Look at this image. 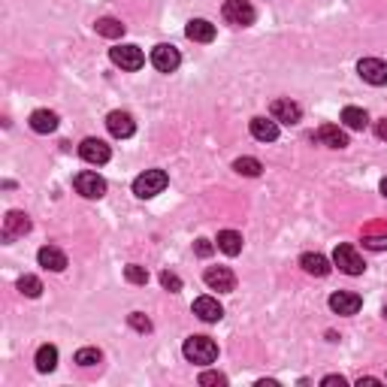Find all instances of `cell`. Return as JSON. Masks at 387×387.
I'll return each mask as SVG.
<instances>
[{
    "instance_id": "6da1fadb",
    "label": "cell",
    "mask_w": 387,
    "mask_h": 387,
    "mask_svg": "<svg viewBox=\"0 0 387 387\" xmlns=\"http://www.w3.org/2000/svg\"><path fill=\"white\" fill-rule=\"evenodd\" d=\"M182 354L197 366H209L218 360V345H215V339H209V336H191V339L185 342Z\"/></svg>"
},
{
    "instance_id": "7a4b0ae2",
    "label": "cell",
    "mask_w": 387,
    "mask_h": 387,
    "mask_svg": "<svg viewBox=\"0 0 387 387\" xmlns=\"http://www.w3.org/2000/svg\"><path fill=\"white\" fill-rule=\"evenodd\" d=\"M167 172L163 170H145L143 176H136V182H134V194L136 197H143V200H148V197H158L163 188H167Z\"/></svg>"
},
{
    "instance_id": "3957f363",
    "label": "cell",
    "mask_w": 387,
    "mask_h": 387,
    "mask_svg": "<svg viewBox=\"0 0 387 387\" xmlns=\"http://www.w3.org/2000/svg\"><path fill=\"white\" fill-rule=\"evenodd\" d=\"M221 15H224V21L236 24V28H249L258 19V12H254V6L249 0H227L224 6H221Z\"/></svg>"
},
{
    "instance_id": "277c9868",
    "label": "cell",
    "mask_w": 387,
    "mask_h": 387,
    "mask_svg": "<svg viewBox=\"0 0 387 387\" xmlns=\"http://www.w3.org/2000/svg\"><path fill=\"white\" fill-rule=\"evenodd\" d=\"M109 57H112V64L115 67H121V70H139L145 64V55H143V48L139 46H130V43H125V46H115V48H109Z\"/></svg>"
},
{
    "instance_id": "5b68a950",
    "label": "cell",
    "mask_w": 387,
    "mask_h": 387,
    "mask_svg": "<svg viewBox=\"0 0 387 387\" xmlns=\"http://www.w3.org/2000/svg\"><path fill=\"white\" fill-rule=\"evenodd\" d=\"M333 263L342 269V273H348V276H360V273L366 269L363 258H360V251L354 249V245H336V251H333Z\"/></svg>"
},
{
    "instance_id": "8992f818",
    "label": "cell",
    "mask_w": 387,
    "mask_h": 387,
    "mask_svg": "<svg viewBox=\"0 0 387 387\" xmlns=\"http://www.w3.org/2000/svg\"><path fill=\"white\" fill-rule=\"evenodd\" d=\"M73 188H76L82 197H88V200H100V197L106 194V179L97 176V172H91V170H85V172H76Z\"/></svg>"
},
{
    "instance_id": "52a82bcc",
    "label": "cell",
    "mask_w": 387,
    "mask_h": 387,
    "mask_svg": "<svg viewBox=\"0 0 387 387\" xmlns=\"http://www.w3.org/2000/svg\"><path fill=\"white\" fill-rule=\"evenodd\" d=\"M179 64H182V55H179L176 46L161 43V46L152 48V67H154V70H161V73H176Z\"/></svg>"
},
{
    "instance_id": "ba28073f",
    "label": "cell",
    "mask_w": 387,
    "mask_h": 387,
    "mask_svg": "<svg viewBox=\"0 0 387 387\" xmlns=\"http://www.w3.org/2000/svg\"><path fill=\"white\" fill-rule=\"evenodd\" d=\"M79 154H82V161L94 163V167H103V163H106V161L112 158L109 145H106L103 139H94V136L82 139V145H79Z\"/></svg>"
},
{
    "instance_id": "9c48e42d",
    "label": "cell",
    "mask_w": 387,
    "mask_h": 387,
    "mask_svg": "<svg viewBox=\"0 0 387 387\" xmlns=\"http://www.w3.org/2000/svg\"><path fill=\"white\" fill-rule=\"evenodd\" d=\"M357 73L363 82H369V85H387V64L381 57H363V61L357 64Z\"/></svg>"
},
{
    "instance_id": "30bf717a",
    "label": "cell",
    "mask_w": 387,
    "mask_h": 387,
    "mask_svg": "<svg viewBox=\"0 0 387 387\" xmlns=\"http://www.w3.org/2000/svg\"><path fill=\"white\" fill-rule=\"evenodd\" d=\"M203 282L212 287V291H221V294H230L236 287V276L230 273L227 267H209L203 273Z\"/></svg>"
},
{
    "instance_id": "8fae6325",
    "label": "cell",
    "mask_w": 387,
    "mask_h": 387,
    "mask_svg": "<svg viewBox=\"0 0 387 387\" xmlns=\"http://www.w3.org/2000/svg\"><path fill=\"white\" fill-rule=\"evenodd\" d=\"M106 127H109V134H112V136H118V139L134 136V130H136L134 118H130L127 112H121V109H115V112L106 115Z\"/></svg>"
},
{
    "instance_id": "7c38bea8",
    "label": "cell",
    "mask_w": 387,
    "mask_h": 387,
    "mask_svg": "<svg viewBox=\"0 0 387 387\" xmlns=\"http://www.w3.org/2000/svg\"><path fill=\"white\" fill-rule=\"evenodd\" d=\"M360 306H363V300L351 291H336L330 296V309L336 312V315H357Z\"/></svg>"
},
{
    "instance_id": "4fadbf2b",
    "label": "cell",
    "mask_w": 387,
    "mask_h": 387,
    "mask_svg": "<svg viewBox=\"0 0 387 387\" xmlns=\"http://www.w3.org/2000/svg\"><path fill=\"white\" fill-rule=\"evenodd\" d=\"M194 315L203 318L206 324H215V321L224 318V309H221V303L215 296H197L194 300Z\"/></svg>"
},
{
    "instance_id": "5bb4252c",
    "label": "cell",
    "mask_w": 387,
    "mask_h": 387,
    "mask_svg": "<svg viewBox=\"0 0 387 387\" xmlns=\"http://www.w3.org/2000/svg\"><path fill=\"white\" fill-rule=\"evenodd\" d=\"M30 230V218L24 215V212H10V215L3 218V240L12 242L19 240V236H24Z\"/></svg>"
},
{
    "instance_id": "9a60e30c",
    "label": "cell",
    "mask_w": 387,
    "mask_h": 387,
    "mask_svg": "<svg viewBox=\"0 0 387 387\" xmlns=\"http://www.w3.org/2000/svg\"><path fill=\"white\" fill-rule=\"evenodd\" d=\"M185 37L194 39V43H212L215 39V24L206 19H191L185 28Z\"/></svg>"
},
{
    "instance_id": "2e32d148",
    "label": "cell",
    "mask_w": 387,
    "mask_h": 387,
    "mask_svg": "<svg viewBox=\"0 0 387 387\" xmlns=\"http://www.w3.org/2000/svg\"><path fill=\"white\" fill-rule=\"evenodd\" d=\"M269 112H273V118L282 121V125H296V121L303 118V109L296 103H291V100H273Z\"/></svg>"
},
{
    "instance_id": "e0dca14e",
    "label": "cell",
    "mask_w": 387,
    "mask_h": 387,
    "mask_svg": "<svg viewBox=\"0 0 387 387\" xmlns=\"http://www.w3.org/2000/svg\"><path fill=\"white\" fill-rule=\"evenodd\" d=\"M37 260H39V267L52 269V273H64V269H67V254H64L61 249H52V245H46V249H39Z\"/></svg>"
},
{
    "instance_id": "ac0fdd59",
    "label": "cell",
    "mask_w": 387,
    "mask_h": 387,
    "mask_svg": "<svg viewBox=\"0 0 387 387\" xmlns=\"http://www.w3.org/2000/svg\"><path fill=\"white\" fill-rule=\"evenodd\" d=\"M300 267L306 269L309 276H318V278H324L327 273H330V260H327L324 254H318V251H306V254H303Z\"/></svg>"
},
{
    "instance_id": "d6986e66",
    "label": "cell",
    "mask_w": 387,
    "mask_h": 387,
    "mask_svg": "<svg viewBox=\"0 0 387 387\" xmlns=\"http://www.w3.org/2000/svg\"><path fill=\"white\" fill-rule=\"evenodd\" d=\"M251 136L260 143H276L278 139V121L276 118H251Z\"/></svg>"
},
{
    "instance_id": "ffe728a7",
    "label": "cell",
    "mask_w": 387,
    "mask_h": 387,
    "mask_svg": "<svg viewBox=\"0 0 387 387\" xmlns=\"http://www.w3.org/2000/svg\"><path fill=\"white\" fill-rule=\"evenodd\" d=\"M315 139H318V143H324L327 148H345V145H348V136H345V130H339L336 125H321Z\"/></svg>"
},
{
    "instance_id": "44dd1931",
    "label": "cell",
    "mask_w": 387,
    "mask_h": 387,
    "mask_svg": "<svg viewBox=\"0 0 387 387\" xmlns=\"http://www.w3.org/2000/svg\"><path fill=\"white\" fill-rule=\"evenodd\" d=\"M30 130H37V134H55L57 130V115L48 112V109H37L30 112Z\"/></svg>"
},
{
    "instance_id": "7402d4cb",
    "label": "cell",
    "mask_w": 387,
    "mask_h": 387,
    "mask_svg": "<svg viewBox=\"0 0 387 387\" xmlns=\"http://www.w3.org/2000/svg\"><path fill=\"white\" fill-rule=\"evenodd\" d=\"M218 249L230 254V258H236V254L242 251V233H236V230H221L218 233Z\"/></svg>"
},
{
    "instance_id": "603a6c76",
    "label": "cell",
    "mask_w": 387,
    "mask_h": 387,
    "mask_svg": "<svg viewBox=\"0 0 387 387\" xmlns=\"http://www.w3.org/2000/svg\"><path fill=\"white\" fill-rule=\"evenodd\" d=\"M342 125L351 127V130H363L369 125V115H366V109H360V106H345L342 109Z\"/></svg>"
},
{
    "instance_id": "cb8c5ba5",
    "label": "cell",
    "mask_w": 387,
    "mask_h": 387,
    "mask_svg": "<svg viewBox=\"0 0 387 387\" xmlns=\"http://www.w3.org/2000/svg\"><path fill=\"white\" fill-rule=\"evenodd\" d=\"M57 366V348L55 345H39L37 348V369L39 372H52Z\"/></svg>"
},
{
    "instance_id": "d4e9b609",
    "label": "cell",
    "mask_w": 387,
    "mask_h": 387,
    "mask_svg": "<svg viewBox=\"0 0 387 387\" xmlns=\"http://www.w3.org/2000/svg\"><path fill=\"white\" fill-rule=\"evenodd\" d=\"M94 28H97V34H100V37H109V39L125 37V24H121L118 19H100Z\"/></svg>"
},
{
    "instance_id": "484cf974",
    "label": "cell",
    "mask_w": 387,
    "mask_h": 387,
    "mask_svg": "<svg viewBox=\"0 0 387 387\" xmlns=\"http://www.w3.org/2000/svg\"><path fill=\"white\" fill-rule=\"evenodd\" d=\"M233 170L236 172H240V176H249V179H258L260 176V161L258 158H240V161H236L233 163Z\"/></svg>"
},
{
    "instance_id": "4316f807",
    "label": "cell",
    "mask_w": 387,
    "mask_h": 387,
    "mask_svg": "<svg viewBox=\"0 0 387 387\" xmlns=\"http://www.w3.org/2000/svg\"><path fill=\"white\" fill-rule=\"evenodd\" d=\"M19 291H21L24 296H30V300H37V296L43 294V282H39L37 276H21V278H19Z\"/></svg>"
},
{
    "instance_id": "83f0119b",
    "label": "cell",
    "mask_w": 387,
    "mask_h": 387,
    "mask_svg": "<svg viewBox=\"0 0 387 387\" xmlns=\"http://www.w3.org/2000/svg\"><path fill=\"white\" fill-rule=\"evenodd\" d=\"M125 278L130 285H145L148 282V269L139 267V263H130V267H125Z\"/></svg>"
},
{
    "instance_id": "f1b7e54d",
    "label": "cell",
    "mask_w": 387,
    "mask_h": 387,
    "mask_svg": "<svg viewBox=\"0 0 387 387\" xmlns=\"http://www.w3.org/2000/svg\"><path fill=\"white\" fill-rule=\"evenodd\" d=\"M100 357H103V354L97 348H79L76 351V363L79 366H97V363H100Z\"/></svg>"
},
{
    "instance_id": "f546056e",
    "label": "cell",
    "mask_w": 387,
    "mask_h": 387,
    "mask_svg": "<svg viewBox=\"0 0 387 387\" xmlns=\"http://www.w3.org/2000/svg\"><path fill=\"white\" fill-rule=\"evenodd\" d=\"M363 245L366 249H372V251H381V249H387V233H366Z\"/></svg>"
},
{
    "instance_id": "4dcf8cb0",
    "label": "cell",
    "mask_w": 387,
    "mask_h": 387,
    "mask_svg": "<svg viewBox=\"0 0 387 387\" xmlns=\"http://www.w3.org/2000/svg\"><path fill=\"white\" fill-rule=\"evenodd\" d=\"M127 321H130V327H134L136 333H148V330H152V321H148L143 312H134V315H130Z\"/></svg>"
},
{
    "instance_id": "1f68e13d",
    "label": "cell",
    "mask_w": 387,
    "mask_h": 387,
    "mask_svg": "<svg viewBox=\"0 0 387 387\" xmlns=\"http://www.w3.org/2000/svg\"><path fill=\"white\" fill-rule=\"evenodd\" d=\"M161 285L167 287L170 294H179V291H182V278H179L176 273H161Z\"/></svg>"
},
{
    "instance_id": "d6a6232c",
    "label": "cell",
    "mask_w": 387,
    "mask_h": 387,
    "mask_svg": "<svg viewBox=\"0 0 387 387\" xmlns=\"http://www.w3.org/2000/svg\"><path fill=\"white\" fill-rule=\"evenodd\" d=\"M200 384H227V375H221V372H203L200 375Z\"/></svg>"
},
{
    "instance_id": "836d02e7",
    "label": "cell",
    "mask_w": 387,
    "mask_h": 387,
    "mask_svg": "<svg viewBox=\"0 0 387 387\" xmlns=\"http://www.w3.org/2000/svg\"><path fill=\"white\" fill-rule=\"evenodd\" d=\"M194 251L200 254V258H209V254H212V242L209 240H197L194 242Z\"/></svg>"
},
{
    "instance_id": "e575fe53",
    "label": "cell",
    "mask_w": 387,
    "mask_h": 387,
    "mask_svg": "<svg viewBox=\"0 0 387 387\" xmlns=\"http://www.w3.org/2000/svg\"><path fill=\"white\" fill-rule=\"evenodd\" d=\"M375 136H378V139H384V143H387V118H381V121L375 125Z\"/></svg>"
},
{
    "instance_id": "d590c367",
    "label": "cell",
    "mask_w": 387,
    "mask_h": 387,
    "mask_svg": "<svg viewBox=\"0 0 387 387\" xmlns=\"http://www.w3.org/2000/svg\"><path fill=\"white\" fill-rule=\"evenodd\" d=\"M321 384H324V387H333V384H339V387H342V384H345V378H342V375H327Z\"/></svg>"
},
{
    "instance_id": "8d00e7d4",
    "label": "cell",
    "mask_w": 387,
    "mask_h": 387,
    "mask_svg": "<svg viewBox=\"0 0 387 387\" xmlns=\"http://www.w3.org/2000/svg\"><path fill=\"white\" fill-rule=\"evenodd\" d=\"M357 384H360V387H363V384H378V378H369V375H366V378H360Z\"/></svg>"
},
{
    "instance_id": "74e56055",
    "label": "cell",
    "mask_w": 387,
    "mask_h": 387,
    "mask_svg": "<svg viewBox=\"0 0 387 387\" xmlns=\"http://www.w3.org/2000/svg\"><path fill=\"white\" fill-rule=\"evenodd\" d=\"M381 194L387 197V179H381Z\"/></svg>"
},
{
    "instance_id": "f35d334b",
    "label": "cell",
    "mask_w": 387,
    "mask_h": 387,
    "mask_svg": "<svg viewBox=\"0 0 387 387\" xmlns=\"http://www.w3.org/2000/svg\"><path fill=\"white\" fill-rule=\"evenodd\" d=\"M384 318H387V309H384Z\"/></svg>"
}]
</instances>
